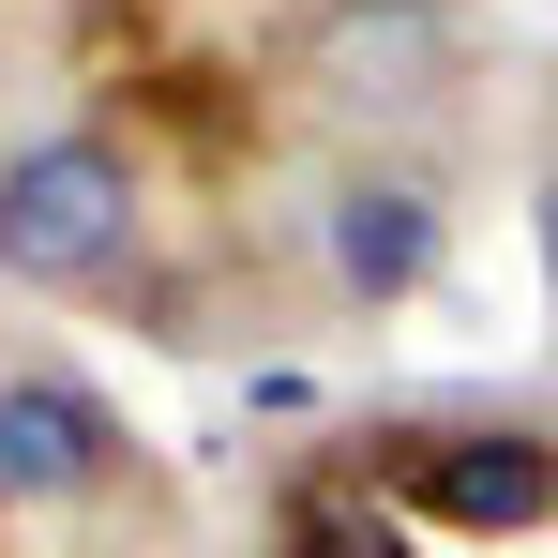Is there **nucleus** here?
<instances>
[{"label": "nucleus", "instance_id": "obj_6", "mask_svg": "<svg viewBox=\"0 0 558 558\" xmlns=\"http://www.w3.org/2000/svg\"><path fill=\"white\" fill-rule=\"evenodd\" d=\"M287 544H302V558H408L377 513H348V498H302V513H287Z\"/></svg>", "mask_w": 558, "mask_h": 558}, {"label": "nucleus", "instance_id": "obj_2", "mask_svg": "<svg viewBox=\"0 0 558 558\" xmlns=\"http://www.w3.org/2000/svg\"><path fill=\"white\" fill-rule=\"evenodd\" d=\"M287 76L332 121H438L468 76V31H453V0H302Z\"/></svg>", "mask_w": 558, "mask_h": 558}, {"label": "nucleus", "instance_id": "obj_5", "mask_svg": "<svg viewBox=\"0 0 558 558\" xmlns=\"http://www.w3.org/2000/svg\"><path fill=\"white\" fill-rule=\"evenodd\" d=\"M121 483V423L76 377H0V513H76Z\"/></svg>", "mask_w": 558, "mask_h": 558}, {"label": "nucleus", "instance_id": "obj_4", "mask_svg": "<svg viewBox=\"0 0 558 558\" xmlns=\"http://www.w3.org/2000/svg\"><path fill=\"white\" fill-rule=\"evenodd\" d=\"M317 242H332V287H348V302H408V287L438 272L453 211H438V182H423V167H332Z\"/></svg>", "mask_w": 558, "mask_h": 558}, {"label": "nucleus", "instance_id": "obj_3", "mask_svg": "<svg viewBox=\"0 0 558 558\" xmlns=\"http://www.w3.org/2000/svg\"><path fill=\"white\" fill-rule=\"evenodd\" d=\"M392 483L453 529H558V438L544 423H423L392 438Z\"/></svg>", "mask_w": 558, "mask_h": 558}, {"label": "nucleus", "instance_id": "obj_1", "mask_svg": "<svg viewBox=\"0 0 558 558\" xmlns=\"http://www.w3.org/2000/svg\"><path fill=\"white\" fill-rule=\"evenodd\" d=\"M151 196H136V151L61 121V136H15L0 151V272L15 287H106L136 257Z\"/></svg>", "mask_w": 558, "mask_h": 558}]
</instances>
